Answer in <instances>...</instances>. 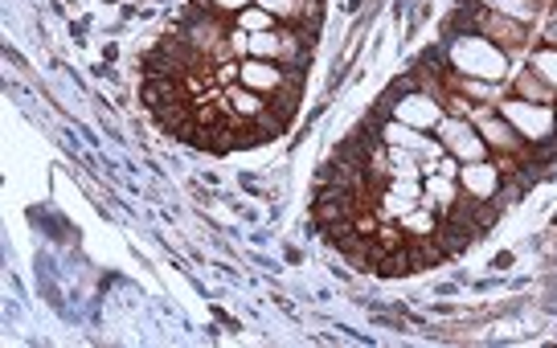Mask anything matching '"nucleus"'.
Wrapping results in <instances>:
<instances>
[{"mask_svg": "<svg viewBox=\"0 0 557 348\" xmlns=\"http://www.w3.org/2000/svg\"><path fill=\"white\" fill-rule=\"evenodd\" d=\"M508 66H512V58L480 34H459L451 41V50H447V70L463 74V78H480V83L505 87L508 74H512Z\"/></svg>", "mask_w": 557, "mask_h": 348, "instance_id": "f257e3e1", "label": "nucleus"}, {"mask_svg": "<svg viewBox=\"0 0 557 348\" xmlns=\"http://www.w3.org/2000/svg\"><path fill=\"white\" fill-rule=\"evenodd\" d=\"M471 34L487 37V41L500 46L508 58H517V53L529 50V25L505 17V13H496V9H484V4L475 9V29H471Z\"/></svg>", "mask_w": 557, "mask_h": 348, "instance_id": "423d86ee", "label": "nucleus"}, {"mask_svg": "<svg viewBox=\"0 0 557 348\" xmlns=\"http://www.w3.org/2000/svg\"><path fill=\"white\" fill-rule=\"evenodd\" d=\"M484 9H496L521 25H533L541 17V0H484Z\"/></svg>", "mask_w": 557, "mask_h": 348, "instance_id": "9b49d317", "label": "nucleus"}, {"mask_svg": "<svg viewBox=\"0 0 557 348\" xmlns=\"http://www.w3.org/2000/svg\"><path fill=\"white\" fill-rule=\"evenodd\" d=\"M459 189L468 192L471 201H496L500 189H505V169H500L492 157L459 164Z\"/></svg>", "mask_w": 557, "mask_h": 348, "instance_id": "0eeeda50", "label": "nucleus"}, {"mask_svg": "<svg viewBox=\"0 0 557 348\" xmlns=\"http://www.w3.org/2000/svg\"><path fill=\"white\" fill-rule=\"evenodd\" d=\"M496 111L505 115L512 127H517V136L533 148V144H554L557 139V107L549 103H529V99H517V95H505Z\"/></svg>", "mask_w": 557, "mask_h": 348, "instance_id": "f03ea898", "label": "nucleus"}, {"mask_svg": "<svg viewBox=\"0 0 557 348\" xmlns=\"http://www.w3.org/2000/svg\"><path fill=\"white\" fill-rule=\"evenodd\" d=\"M255 4L278 17V25H296V29H312L315 9H320L315 0H255Z\"/></svg>", "mask_w": 557, "mask_h": 348, "instance_id": "6e6552de", "label": "nucleus"}, {"mask_svg": "<svg viewBox=\"0 0 557 348\" xmlns=\"http://www.w3.org/2000/svg\"><path fill=\"white\" fill-rule=\"evenodd\" d=\"M246 58H262V62H278V66H304L308 62V37L299 29H267V34H246Z\"/></svg>", "mask_w": 557, "mask_h": 348, "instance_id": "7ed1b4c3", "label": "nucleus"}, {"mask_svg": "<svg viewBox=\"0 0 557 348\" xmlns=\"http://www.w3.org/2000/svg\"><path fill=\"white\" fill-rule=\"evenodd\" d=\"M234 25H238L243 34H267V29H278V17H271L259 4H250V9H243V13L234 17Z\"/></svg>", "mask_w": 557, "mask_h": 348, "instance_id": "f8f14e48", "label": "nucleus"}, {"mask_svg": "<svg viewBox=\"0 0 557 348\" xmlns=\"http://www.w3.org/2000/svg\"><path fill=\"white\" fill-rule=\"evenodd\" d=\"M255 0H206L209 13H222V17H238L243 9H250Z\"/></svg>", "mask_w": 557, "mask_h": 348, "instance_id": "ddd939ff", "label": "nucleus"}, {"mask_svg": "<svg viewBox=\"0 0 557 348\" xmlns=\"http://www.w3.org/2000/svg\"><path fill=\"white\" fill-rule=\"evenodd\" d=\"M545 46H557V9L549 13V21H545Z\"/></svg>", "mask_w": 557, "mask_h": 348, "instance_id": "4468645a", "label": "nucleus"}, {"mask_svg": "<svg viewBox=\"0 0 557 348\" xmlns=\"http://www.w3.org/2000/svg\"><path fill=\"white\" fill-rule=\"evenodd\" d=\"M443 115H447V107H443V99L431 87H414L394 99V120L406 123V127H418V132H431L435 136Z\"/></svg>", "mask_w": 557, "mask_h": 348, "instance_id": "39448f33", "label": "nucleus"}, {"mask_svg": "<svg viewBox=\"0 0 557 348\" xmlns=\"http://www.w3.org/2000/svg\"><path fill=\"white\" fill-rule=\"evenodd\" d=\"M512 95H517V99H529V103H549V107L557 103V95L541 83L533 70H521V74L512 78Z\"/></svg>", "mask_w": 557, "mask_h": 348, "instance_id": "1a4fd4ad", "label": "nucleus"}, {"mask_svg": "<svg viewBox=\"0 0 557 348\" xmlns=\"http://www.w3.org/2000/svg\"><path fill=\"white\" fill-rule=\"evenodd\" d=\"M529 70H533L541 83L557 95V46H537V50H529Z\"/></svg>", "mask_w": 557, "mask_h": 348, "instance_id": "9d476101", "label": "nucleus"}, {"mask_svg": "<svg viewBox=\"0 0 557 348\" xmlns=\"http://www.w3.org/2000/svg\"><path fill=\"white\" fill-rule=\"evenodd\" d=\"M438 144H443V152L447 157H455L459 164H471V160H487L492 152H487L484 136H480V127L468 120V115H443V123L435 127Z\"/></svg>", "mask_w": 557, "mask_h": 348, "instance_id": "20e7f679", "label": "nucleus"}]
</instances>
